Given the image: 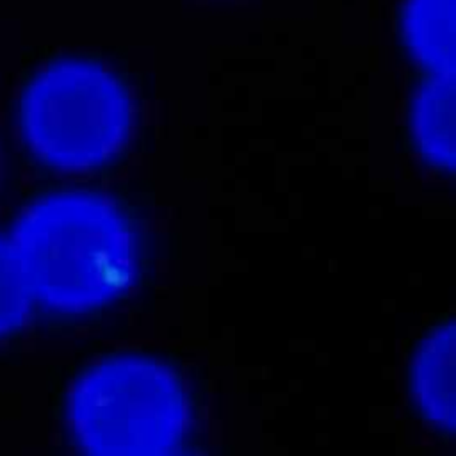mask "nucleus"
<instances>
[{
	"label": "nucleus",
	"instance_id": "obj_1",
	"mask_svg": "<svg viewBox=\"0 0 456 456\" xmlns=\"http://www.w3.org/2000/svg\"><path fill=\"white\" fill-rule=\"evenodd\" d=\"M14 248L32 292L57 306L94 305L123 287L130 273L125 226L107 205L89 198L39 205L23 221Z\"/></svg>",
	"mask_w": 456,
	"mask_h": 456
},
{
	"label": "nucleus",
	"instance_id": "obj_5",
	"mask_svg": "<svg viewBox=\"0 0 456 456\" xmlns=\"http://www.w3.org/2000/svg\"><path fill=\"white\" fill-rule=\"evenodd\" d=\"M417 132L431 157L456 166V71L440 73L424 89L417 107Z\"/></svg>",
	"mask_w": 456,
	"mask_h": 456
},
{
	"label": "nucleus",
	"instance_id": "obj_6",
	"mask_svg": "<svg viewBox=\"0 0 456 456\" xmlns=\"http://www.w3.org/2000/svg\"><path fill=\"white\" fill-rule=\"evenodd\" d=\"M408 30L424 61L440 73L456 71V0H413Z\"/></svg>",
	"mask_w": 456,
	"mask_h": 456
},
{
	"label": "nucleus",
	"instance_id": "obj_2",
	"mask_svg": "<svg viewBox=\"0 0 456 456\" xmlns=\"http://www.w3.org/2000/svg\"><path fill=\"white\" fill-rule=\"evenodd\" d=\"M73 422L96 454L151 456L180 436L183 404L173 379L144 362H116L89 374L73 399Z\"/></svg>",
	"mask_w": 456,
	"mask_h": 456
},
{
	"label": "nucleus",
	"instance_id": "obj_7",
	"mask_svg": "<svg viewBox=\"0 0 456 456\" xmlns=\"http://www.w3.org/2000/svg\"><path fill=\"white\" fill-rule=\"evenodd\" d=\"M30 294L32 287L14 244L0 240V331L23 317Z\"/></svg>",
	"mask_w": 456,
	"mask_h": 456
},
{
	"label": "nucleus",
	"instance_id": "obj_3",
	"mask_svg": "<svg viewBox=\"0 0 456 456\" xmlns=\"http://www.w3.org/2000/svg\"><path fill=\"white\" fill-rule=\"evenodd\" d=\"M126 121L125 98L103 71L64 64L30 89L25 125L34 146L66 166L100 160L114 150Z\"/></svg>",
	"mask_w": 456,
	"mask_h": 456
},
{
	"label": "nucleus",
	"instance_id": "obj_4",
	"mask_svg": "<svg viewBox=\"0 0 456 456\" xmlns=\"http://www.w3.org/2000/svg\"><path fill=\"white\" fill-rule=\"evenodd\" d=\"M417 390L436 420L456 426V326L438 333L424 347L417 367Z\"/></svg>",
	"mask_w": 456,
	"mask_h": 456
}]
</instances>
